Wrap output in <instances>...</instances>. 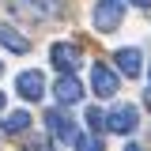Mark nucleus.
<instances>
[{"instance_id": "f03ea898", "label": "nucleus", "mask_w": 151, "mask_h": 151, "mask_svg": "<svg viewBox=\"0 0 151 151\" xmlns=\"http://www.w3.org/2000/svg\"><path fill=\"white\" fill-rule=\"evenodd\" d=\"M117 87H121V79H117L113 68H106V64H94L91 68V91L98 94V98H113Z\"/></svg>"}, {"instance_id": "ddd939ff", "label": "nucleus", "mask_w": 151, "mask_h": 151, "mask_svg": "<svg viewBox=\"0 0 151 151\" xmlns=\"http://www.w3.org/2000/svg\"><path fill=\"white\" fill-rule=\"evenodd\" d=\"M87 125H91V132H98V129H106V113L98 110V106H91V110H87Z\"/></svg>"}, {"instance_id": "423d86ee", "label": "nucleus", "mask_w": 151, "mask_h": 151, "mask_svg": "<svg viewBox=\"0 0 151 151\" xmlns=\"http://www.w3.org/2000/svg\"><path fill=\"white\" fill-rule=\"evenodd\" d=\"M45 125H49V136H57V140H76V136H79V132H76V121L64 110H49L45 113Z\"/></svg>"}, {"instance_id": "6ab92c4d", "label": "nucleus", "mask_w": 151, "mask_h": 151, "mask_svg": "<svg viewBox=\"0 0 151 151\" xmlns=\"http://www.w3.org/2000/svg\"><path fill=\"white\" fill-rule=\"evenodd\" d=\"M147 79H151V68H147Z\"/></svg>"}, {"instance_id": "f3484780", "label": "nucleus", "mask_w": 151, "mask_h": 151, "mask_svg": "<svg viewBox=\"0 0 151 151\" xmlns=\"http://www.w3.org/2000/svg\"><path fill=\"white\" fill-rule=\"evenodd\" d=\"M0 110H4V91H0Z\"/></svg>"}, {"instance_id": "39448f33", "label": "nucleus", "mask_w": 151, "mask_h": 151, "mask_svg": "<svg viewBox=\"0 0 151 151\" xmlns=\"http://www.w3.org/2000/svg\"><path fill=\"white\" fill-rule=\"evenodd\" d=\"M49 60H53L57 72H76V64H79V49H76L72 42H53Z\"/></svg>"}, {"instance_id": "2eb2a0df", "label": "nucleus", "mask_w": 151, "mask_h": 151, "mask_svg": "<svg viewBox=\"0 0 151 151\" xmlns=\"http://www.w3.org/2000/svg\"><path fill=\"white\" fill-rule=\"evenodd\" d=\"M129 4H136V8H151V0H129Z\"/></svg>"}, {"instance_id": "9d476101", "label": "nucleus", "mask_w": 151, "mask_h": 151, "mask_svg": "<svg viewBox=\"0 0 151 151\" xmlns=\"http://www.w3.org/2000/svg\"><path fill=\"white\" fill-rule=\"evenodd\" d=\"M15 12L30 15V19H45V15H53L57 8H53V0H15Z\"/></svg>"}, {"instance_id": "f8f14e48", "label": "nucleus", "mask_w": 151, "mask_h": 151, "mask_svg": "<svg viewBox=\"0 0 151 151\" xmlns=\"http://www.w3.org/2000/svg\"><path fill=\"white\" fill-rule=\"evenodd\" d=\"M76 151H102V140H98L94 132H87V136H76Z\"/></svg>"}, {"instance_id": "0eeeda50", "label": "nucleus", "mask_w": 151, "mask_h": 151, "mask_svg": "<svg viewBox=\"0 0 151 151\" xmlns=\"http://www.w3.org/2000/svg\"><path fill=\"white\" fill-rule=\"evenodd\" d=\"M53 94H57V102H60V106H72V102H79V98H83V83H79L72 72H64L60 79H57Z\"/></svg>"}, {"instance_id": "1a4fd4ad", "label": "nucleus", "mask_w": 151, "mask_h": 151, "mask_svg": "<svg viewBox=\"0 0 151 151\" xmlns=\"http://www.w3.org/2000/svg\"><path fill=\"white\" fill-rule=\"evenodd\" d=\"M113 60H117V72H121V76L136 79V76H140V60H144V57H140V49H117Z\"/></svg>"}, {"instance_id": "4468645a", "label": "nucleus", "mask_w": 151, "mask_h": 151, "mask_svg": "<svg viewBox=\"0 0 151 151\" xmlns=\"http://www.w3.org/2000/svg\"><path fill=\"white\" fill-rule=\"evenodd\" d=\"M27 151H53V144H49V140H30Z\"/></svg>"}, {"instance_id": "dca6fc26", "label": "nucleus", "mask_w": 151, "mask_h": 151, "mask_svg": "<svg viewBox=\"0 0 151 151\" xmlns=\"http://www.w3.org/2000/svg\"><path fill=\"white\" fill-rule=\"evenodd\" d=\"M125 151H144V147H140V144H129V147H125Z\"/></svg>"}, {"instance_id": "6e6552de", "label": "nucleus", "mask_w": 151, "mask_h": 151, "mask_svg": "<svg viewBox=\"0 0 151 151\" xmlns=\"http://www.w3.org/2000/svg\"><path fill=\"white\" fill-rule=\"evenodd\" d=\"M0 45L12 49V53H30V38L19 34L15 27H8V23H0Z\"/></svg>"}, {"instance_id": "9b49d317", "label": "nucleus", "mask_w": 151, "mask_h": 151, "mask_svg": "<svg viewBox=\"0 0 151 151\" xmlns=\"http://www.w3.org/2000/svg\"><path fill=\"white\" fill-rule=\"evenodd\" d=\"M0 129L8 132V136H19V132H27V129H30V113H27V110H15V113H8V117L0 121Z\"/></svg>"}, {"instance_id": "f257e3e1", "label": "nucleus", "mask_w": 151, "mask_h": 151, "mask_svg": "<svg viewBox=\"0 0 151 151\" xmlns=\"http://www.w3.org/2000/svg\"><path fill=\"white\" fill-rule=\"evenodd\" d=\"M91 19H94V30H102V34L117 30L121 19H125V0H98Z\"/></svg>"}, {"instance_id": "a211bd4d", "label": "nucleus", "mask_w": 151, "mask_h": 151, "mask_svg": "<svg viewBox=\"0 0 151 151\" xmlns=\"http://www.w3.org/2000/svg\"><path fill=\"white\" fill-rule=\"evenodd\" d=\"M0 72H4V60H0Z\"/></svg>"}, {"instance_id": "20e7f679", "label": "nucleus", "mask_w": 151, "mask_h": 151, "mask_svg": "<svg viewBox=\"0 0 151 151\" xmlns=\"http://www.w3.org/2000/svg\"><path fill=\"white\" fill-rule=\"evenodd\" d=\"M15 91L23 94L27 102H38V98L45 94V76H42V72H34V68L19 72V79H15Z\"/></svg>"}, {"instance_id": "7ed1b4c3", "label": "nucleus", "mask_w": 151, "mask_h": 151, "mask_svg": "<svg viewBox=\"0 0 151 151\" xmlns=\"http://www.w3.org/2000/svg\"><path fill=\"white\" fill-rule=\"evenodd\" d=\"M136 125H140V113H136V106H117V110H110V113H106V129H110V132H121V136H129Z\"/></svg>"}]
</instances>
